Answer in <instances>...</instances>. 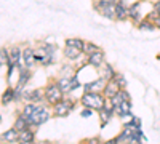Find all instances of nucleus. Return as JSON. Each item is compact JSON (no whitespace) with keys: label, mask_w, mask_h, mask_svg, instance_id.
Segmentation results:
<instances>
[{"label":"nucleus","mask_w":160,"mask_h":144,"mask_svg":"<svg viewBox=\"0 0 160 144\" xmlns=\"http://www.w3.org/2000/svg\"><path fill=\"white\" fill-rule=\"evenodd\" d=\"M87 62L90 64L91 67H96V69H99V67L102 66V64L106 62L104 51H102V50H98V51H95V53L88 55V56H87Z\"/></svg>","instance_id":"6e6552de"},{"label":"nucleus","mask_w":160,"mask_h":144,"mask_svg":"<svg viewBox=\"0 0 160 144\" xmlns=\"http://www.w3.org/2000/svg\"><path fill=\"white\" fill-rule=\"evenodd\" d=\"M53 115V109L48 107V104L43 102V104H35V109L32 112V115L29 117V125L31 128H37L40 125L47 123Z\"/></svg>","instance_id":"f257e3e1"},{"label":"nucleus","mask_w":160,"mask_h":144,"mask_svg":"<svg viewBox=\"0 0 160 144\" xmlns=\"http://www.w3.org/2000/svg\"><path fill=\"white\" fill-rule=\"evenodd\" d=\"M80 102H82L83 107H91L93 111H101L106 102V96L102 93H87V91H83Z\"/></svg>","instance_id":"f03ea898"},{"label":"nucleus","mask_w":160,"mask_h":144,"mask_svg":"<svg viewBox=\"0 0 160 144\" xmlns=\"http://www.w3.org/2000/svg\"><path fill=\"white\" fill-rule=\"evenodd\" d=\"M136 144H142V142H136Z\"/></svg>","instance_id":"c9c22d12"},{"label":"nucleus","mask_w":160,"mask_h":144,"mask_svg":"<svg viewBox=\"0 0 160 144\" xmlns=\"http://www.w3.org/2000/svg\"><path fill=\"white\" fill-rule=\"evenodd\" d=\"M130 123H131V125H135V127H138V128H141V122H139L138 117H133V119L130 120Z\"/></svg>","instance_id":"c756f323"},{"label":"nucleus","mask_w":160,"mask_h":144,"mask_svg":"<svg viewBox=\"0 0 160 144\" xmlns=\"http://www.w3.org/2000/svg\"><path fill=\"white\" fill-rule=\"evenodd\" d=\"M93 2H95V0H93Z\"/></svg>","instance_id":"ea45409f"},{"label":"nucleus","mask_w":160,"mask_h":144,"mask_svg":"<svg viewBox=\"0 0 160 144\" xmlns=\"http://www.w3.org/2000/svg\"><path fill=\"white\" fill-rule=\"evenodd\" d=\"M10 62V51L7 48H0V67Z\"/></svg>","instance_id":"393cba45"},{"label":"nucleus","mask_w":160,"mask_h":144,"mask_svg":"<svg viewBox=\"0 0 160 144\" xmlns=\"http://www.w3.org/2000/svg\"><path fill=\"white\" fill-rule=\"evenodd\" d=\"M18 144H34V142H21V141H19Z\"/></svg>","instance_id":"f704fd0d"},{"label":"nucleus","mask_w":160,"mask_h":144,"mask_svg":"<svg viewBox=\"0 0 160 144\" xmlns=\"http://www.w3.org/2000/svg\"><path fill=\"white\" fill-rule=\"evenodd\" d=\"M13 128H16L18 132H22V130H26V128H31V125H29V119H28L26 115L19 114V115L16 117L15 123H13Z\"/></svg>","instance_id":"f3484780"},{"label":"nucleus","mask_w":160,"mask_h":144,"mask_svg":"<svg viewBox=\"0 0 160 144\" xmlns=\"http://www.w3.org/2000/svg\"><path fill=\"white\" fill-rule=\"evenodd\" d=\"M98 72H99V77H102L104 80H112V77L115 75V69L111 66L109 62H104L102 66L98 69Z\"/></svg>","instance_id":"ddd939ff"},{"label":"nucleus","mask_w":160,"mask_h":144,"mask_svg":"<svg viewBox=\"0 0 160 144\" xmlns=\"http://www.w3.org/2000/svg\"><path fill=\"white\" fill-rule=\"evenodd\" d=\"M35 62L37 61H35V56H34V48L26 47L22 50V66L28 67V69H32Z\"/></svg>","instance_id":"1a4fd4ad"},{"label":"nucleus","mask_w":160,"mask_h":144,"mask_svg":"<svg viewBox=\"0 0 160 144\" xmlns=\"http://www.w3.org/2000/svg\"><path fill=\"white\" fill-rule=\"evenodd\" d=\"M45 101L47 104H50V106H55L56 102H59L62 98H64V93H62V90L58 87V83H48L45 88Z\"/></svg>","instance_id":"7ed1b4c3"},{"label":"nucleus","mask_w":160,"mask_h":144,"mask_svg":"<svg viewBox=\"0 0 160 144\" xmlns=\"http://www.w3.org/2000/svg\"><path fill=\"white\" fill-rule=\"evenodd\" d=\"M34 144H51L50 141H38V142H34Z\"/></svg>","instance_id":"72a5a7b5"},{"label":"nucleus","mask_w":160,"mask_h":144,"mask_svg":"<svg viewBox=\"0 0 160 144\" xmlns=\"http://www.w3.org/2000/svg\"><path fill=\"white\" fill-rule=\"evenodd\" d=\"M98 50H101L98 45H95V43H93V42H85L83 43V55L85 56H88V55H91V53H95V51H98Z\"/></svg>","instance_id":"b1692460"},{"label":"nucleus","mask_w":160,"mask_h":144,"mask_svg":"<svg viewBox=\"0 0 160 144\" xmlns=\"http://www.w3.org/2000/svg\"><path fill=\"white\" fill-rule=\"evenodd\" d=\"M98 112H99V119H101V127H106V125L111 122L112 115L115 114L114 112V106H112V102H111L109 98H106V102H104L102 109L98 111Z\"/></svg>","instance_id":"423d86ee"},{"label":"nucleus","mask_w":160,"mask_h":144,"mask_svg":"<svg viewBox=\"0 0 160 144\" xmlns=\"http://www.w3.org/2000/svg\"><path fill=\"white\" fill-rule=\"evenodd\" d=\"M152 22L155 24V27H157V29H160V16H158V18H155Z\"/></svg>","instance_id":"2f4dec72"},{"label":"nucleus","mask_w":160,"mask_h":144,"mask_svg":"<svg viewBox=\"0 0 160 144\" xmlns=\"http://www.w3.org/2000/svg\"><path fill=\"white\" fill-rule=\"evenodd\" d=\"M0 144H2V141H0Z\"/></svg>","instance_id":"4c0bfd02"},{"label":"nucleus","mask_w":160,"mask_h":144,"mask_svg":"<svg viewBox=\"0 0 160 144\" xmlns=\"http://www.w3.org/2000/svg\"><path fill=\"white\" fill-rule=\"evenodd\" d=\"M118 90H122L117 83H115V80L112 78V80H108V83H106V88H104V91H102V95L106 96V98H112Z\"/></svg>","instance_id":"dca6fc26"},{"label":"nucleus","mask_w":160,"mask_h":144,"mask_svg":"<svg viewBox=\"0 0 160 144\" xmlns=\"http://www.w3.org/2000/svg\"><path fill=\"white\" fill-rule=\"evenodd\" d=\"M138 29H139V31H154V29H155V24H154L151 19L144 18V19H141V21L138 22Z\"/></svg>","instance_id":"5701e85b"},{"label":"nucleus","mask_w":160,"mask_h":144,"mask_svg":"<svg viewBox=\"0 0 160 144\" xmlns=\"http://www.w3.org/2000/svg\"><path fill=\"white\" fill-rule=\"evenodd\" d=\"M19 141L21 142H34L35 141L34 128H26L22 132H19Z\"/></svg>","instance_id":"6ab92c4d"},{"label":"nucleus","mask_w":160,"mask_h":144,"mask_svg":"<svg viewBox=\"0 0 160 144\" xmlns=\"http://www.w3.org/2000/svg\"><path fill=\"white\" fill-rule=\"evenodd\" d=\"M102 144H120L117 138H112V139H108V141H104Z\"/></svg>","instance_id":"7c9ffc66"},{"label":"nucleus","mask_w":160,"mask_h":144,"mask_svg":"<svg viewBox=\"0 0 160 144\" xmlns=\"http://www.w3.org/2000/svg\"><path fill=\"white\" fill-rule=\"evenodd\" d=\"M83 43H85V40H82V38H78V37H69V38H66V42H64L66 47H72V48H77L80 51L83 50Z\"/></svg>","instance_id":"aec40b11"},{"label":"nucleus","mask_w":160,"mask_h":144,"mask_svg":"<svg viewBox=\"0 0 160 144\" xmlns=\"http://www.w3.org/2000/svg\"><path fill=\"white\" fill-rule=\"evenodd\" d=\"M114 80H115V83L120 87V88H125L127 87V80H125V77H123V74H120V72H115V75L112 77Z\"/></svg>","instance_id":"a878e982"},{"label":"nucleus","mask_w":160,"mask_h":144,"mask_svg":"<svg viewBox=\"0 0 160 144\" xmlns=\"http://www.w3.org/2000/svg\"><path fill=\"white\" fill-rule=\"evenodd\" d=\"M74 107H75V102H74L72 99H69V98L64 96V98H62L59 102H56L51 109H53V115H55V117H66V115H69V114L74 111Z\"/></svg>","instance_id":"20e7f679"},{"label":"nucleus","mask_w":160,"mask_h":144,"mask_svg":"<svg viewBox=\"0 0 160 144\" xmlns=\"http://www.w3.org/2000/svg\"><path fill=\"white\" fill-rule=\"evenodd\" d=\"M10 64H15L18 67H24L22 66V50L19 47H13L10 50Z\"/></svg>","instance_id":"f8f14e48"},{"label":"nucleus","mask_w":160,"mask_h":144,"mask_svg":"<svg viewBox=\"0 0 160 144\" xmlns=\"http://www.w3.org/2000/svg\"><path fill=\"white\" fill-rule=\"evenodd\" d=\"M82 144H85V142H82Z\"/></svg>","instance_id":"58836bf2"},{"label":"nucleus","mask_w":160,"mask_h":144,"mask_svg":"<svg viewBox=\"0 0 160 144\" xmlns=\"http://www.w3.org/2000/svg\"><path fill=\"white\" fill-rule=\"evenodd\" d=\"M154 10H155V11H158V13H160V0H157V2H155V3H154Z\"/></svg>","instance_id":"473e14b6"},{"label":"nucleus","mask_w":160,"mask_h":144,"mask_svg":"<svg viewBox=\"0 0 160 144\" xmlns=\"http://www.w3.org/2000/svg\"><path fill=\"white\" fill-rule=\"evenodd\" d=\"M93 111L91 107H85V109H82V112H80V117H83V119H88V117H91L93 115Z\"/></svg>","instance_id":"bb28decb"},{"label":"nucleus","mask_w":160,"mask_h":144,"mask_svg":"<svg viewBox=\"0 0 160 144\" xmlns=\"http://www.w3.org/2000/svg\"><path fill=\"white\" fill-rule=\"evenodd\" d=\"M0 120H2V117H0Z\"/></svg>","instance_id":"e433bc0d"},{"label":"nucleus","mask_w":160,"mask_h":144,"mask_svg":"<svg viewBox=\"0 0 160 144\" xmlns=\"http://www.w3.org/2000/svg\"><path fill=\"white\" fill-rule=\"evenodd\" d=\"M13 101H15V91H13V87H8L5 90V93L2 95V98H0V102H2L3 106H8Z\"/></svg>","instance_id":"4be33fe9"},{"label":"nucleus","mask_w":160,"mask_h":144,"mask_svg":"<svg viewBox=\"0 0 160 144\" xmlns=\"http://www.w3.org/2000/svg\"><path fill=\"white\" fill-rule=\"evenodd\" d=\"M29 102H35V104H43L45 101V91L43 90H32L31 91V101Z\"/></svg>","instance_id":"412c9836"},{"label":"nucleus","mask_w":160,"mask_h":144,"mask_svg":"<svg viewBox=\"0 0 160 144\" xmlns=\"http://www.w3.org/2000/svg\"><path fill=\"white\" fill-rule=\"evenodd\" d=\"M64 58L68 59V61H77L80 56H83V53L80 50H77V48H72V47H66L64 45Z\"/></svg>","instance_id":"2eb2a0df"},{"label":"nucleus","mask_w":160,"mask_h":144,"mask_svg":"<svg viewBox=\"0 0 160 144\" xmlns=\"http://www.w3.org/2000/svg\"><path fill=\"white\" fill-rule=\"evenodd\" d=\"M93 7H95V10L101 16L108 18V19H115V10H114V5L109 0H95Z\"/></svg>","instance_id":"39448f33"},{"label":"nucleus","mask_w":160,"mask_h":144,"mask_svg":"<svg viewBox=\"0 0 160 144\" xmlns=\"http://www.w3.org/2000/svg\"><path fill=\"white\" fill-rule=\"evenodd\" d=\"M0 138L5 142H19V132L16 128H10L7 132H3Z\"/></svg>","instance_id":"4468645a"},{"label":"nucleus","mask_w":160,"mask_h":144,"mask_svg":"<svg viewBox=\"0 0 160 144\" xmlns=\"http://www.w3.org/2000/svg\"><path fill=\"white\" fill-rule=\"evenodd\" d=\"M78 87H82V83H80V80H78V77H77V74H74L72 75V90L75 91Z\"/></svg>","instance_id":"cd10ccee"},{"label":"nucleus","mask_w":160,"mask_h":144,"mask_svg":"<svg viewBox=\"0 0 160 144\" xmlns=\"http://www.w3.org/2000/svg\"><path fill=\"white\" fill-rule=\"evenodd\" d=\"M85 144H102V142H101V139H99V138H96V136H95V138H88V139L85 141Z\"/></svg>","instance_id":"c85d7f7f"},{"label":"nucleus","mask_w":160,"mask_h":144,"mask_svg":"<svg viewBox=\"0 0 160 144\" xmlns=\"http://www.w3.org/2000/svg\"><path fill=\"white\" fill-rule=\"evenodd\" d=\"M114 112H115V115H118V117H123V115L130 114V112H131V101H123L122 104L115 106V107H114Z\"/></svg>","instance_id":"a211bd4d"},{"label":"nucleus","mask_w":160,"mask_h":144,"mask_svg":"<svg viewBox=\"0 0 160 144\" xmlns=\"http://www.w3.org/2000/svg\"><path fill=\"white\" fill-rule=\"evenodd\" d=\"M56 83H58V87L62 90V93L64 95H69V93H72V75L69 77V75H61L58 80H56Z\"/></svg>","instance_id":"9b49d317"},{"label":"nucleus","mask_w":160,"mask_h":144,"mask_svg":"<svg viewBox=\"0 0 160 144\" xmlns=\"http://www.w3.org/2000/svg\"><path fill=\"white\" fill-rule=\"evenodd\" d=\"M106 83H108V80H104L102 77H98L95 80L83 83V90L87 93H102L104 88H106Z\"/></svg>","instance_id":"0eeeda50"},{"label":"nucleus","mask_w":160,"mask_h":144,"mask_svg":"<svg viewBox=\"0 0 160 144\" xmlns=\"http://www.w3.org/2000/svg\"><path fill=\"white\" fill-rule=\"evenodd\" d=\"M128 7L130 5H125L123 0H120L114 5V10H115V19L117 21H125L128 18Z\"/></svg>","instance_id":"9d476101"}]
</instances>
